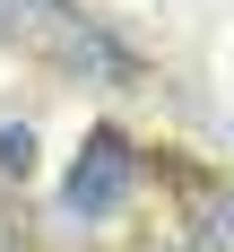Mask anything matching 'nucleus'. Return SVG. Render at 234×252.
Returning <instances> with one entry per match:
<instances>
[{
	"mask_svg": "<svg viewBox=\"0 0 234 252\" xmlns=\"http://www.w3.org/2000/svg\"><path fill=\"white\" fill-rule=\"evenodd\" d=\"M0 174L9 183L35 174V122H0Z\"/></svg>",
	"mask_w": 234,
	"mask_h": 252,
	"instance_id": "3",
	"label": "nucleus"
},
{
	"mask_svg": "<svg viewBox=\"0 0 234 252\" xmlns=\"http://www.w3.org/2000/svg\"><path fill=\"white\" fill-rule=\"evenodd\" d=\"M0 252H18V235H9V226H0Z\"/></svg>",
	"mask_w": 234,
	"mask_h": 252,
	"instance_id": "4",
	"label": "nucleus"
},
{
	"mask_svg": "<svg viewBox=\"0 0 234 252\" xmlns=\"http://www.w3.org/2000/svg\"><path fill=\"white\" fill-rule=\"evenodd\" d=\"M182 252H234V191H208L182 226Z\"/></svg>",
	"mask_w": 234,
	"mask_h": 252,
	"instance_id": "2",
	"label": "nucleus"
},
{
	"mask_svg": "<svg viewBox=\"0 0 234 252\" xmlns=\"http://www.w3.org/2000/svg\"><path fill=\"white\" fill-rule=\"evenodd\" d=\"M130 183H139V148L122 130H87V148H78L70 183H61V209L70 218H113L130 200Z\"/></svg>",
	"mask_w": 234,
	"mask_h": 252,
	"instance_id": "1",
	"label": "nucleus"
}]
</instances>
